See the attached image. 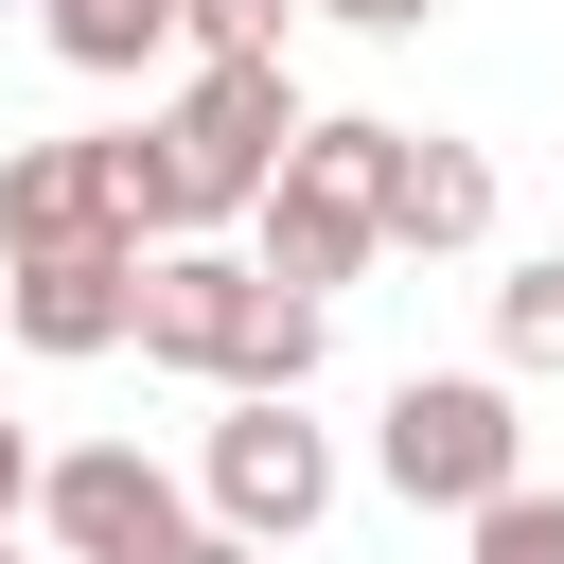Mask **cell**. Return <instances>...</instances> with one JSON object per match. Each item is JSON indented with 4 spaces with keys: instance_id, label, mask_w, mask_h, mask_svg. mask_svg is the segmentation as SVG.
<instances>
[{
    "instance_id": "cell-1",
    "label": "cell",
    "mask_w": 564,
    "mask_h": 564,
    "mask_svg": "<svg viewBox=\"0 0 564 564\" xmlns=\"http://www.w3.org/2000/svg\"><path fill=\"white\" fill-rule=\"evenodd\" d=\"M282 141H300V88H282V53H194V88H176L159 123H123L106 159H123V212L176 247V229H229V212H264Z\"/></svg>"
},
{
    "instance_id": "cell-2",
    "label": "cell",
    "mask_w": 564,
    "mask_h": 564,
    "mask_svg": "<svg viewBox=\"0 0 564 564\" xmlns=\"http://www.w3.org/2000/svg\"><path fill=\"white\" fill-rule=\"evenodd\" d=\"M388 176H405V123H300L282 176H264V212H247V229H264L247 264L300 282V300H335V282L388 247Z\"/></svg>"
},
{
    "instance_id": "cell-3",
    "label": "cell",
    "mask_w": 564,
    "mask_h": 564,
    "mask_svg": "<svg viewBox=\"0 0 564 564\" xmlns=\"http://www.w3.org/2000/svg\"><path fill=\"white\" fill-rule=\"evenodd\" d=\"M370 458H388V494H405V511H494V494L529 476L511 370H405V388H388V423H370Z\"/></svg>"
},
{
    "instance_id": "cell-4",
    "label": "cell",
    "mask_w": 564,
    "mask_h": 564,
    "mask_svg": "<svg viewBox=\"0 0 564 564\" xmlns=\"http://www.w3.org/2000/svg\"><path fill=\"white\" fill-rule=\"evenodd\" d=\"M212 529H247V546H300L317 511H335V441L300 423V388H229V423H212Z\"/></svg>"
},
{
    "instance_id": "cell-5",
    "label": "cell",
    "mask_w": 564,
    "mask_h": 564,
    "mask_svg": "<svg viewBox=\"0 0 564 564\" xmlns=\"http://www.w3.org/2000/svg\"><path fill=\"white\" fill-rule=\"evenodd\" d=\"M35 529H53L70 564H176V546H194V494H176L141 441H70V458L35 476Z\"/></svg>"
},
{
    "instance_id": "cell-6",
    "label": "cell",
    "mask_w": 564,
    "mask_h": 564,
    "mask_svg": "<svg viewBox=\"0 0 564 564\" xmlns=\"http://www.w3.org/2000/svg\"><path fill=\"white\" fill-rule=\"evenodd\" d=\"M247 317H264V264H229L212 229H176V247H141V352H159V370H194V388H229V352H247Z\"/></svg>"
},
{
    "instance_id": "cell-7",
    "label": "cell",
    "mask_w": 564,
    "mask_h": 564,
    "mask_svg": "<svg viewBox=\"0 0 564 564\" xmlns=\"http://www.w3.org/2000/svg\"><path fill=\"white\" fill-rule=\"evenodd\" d=\"M18 247H159V229L123 212V159L106 141H18L0 159V264Z\"/></svg>"
},
{
    "instance_id": "cell-8",
    "label": "cell",
    "mask_w": 564,
    "mask_h": 564,
    "mask_svg": "<svg viewBox=\"0 0 564 564\" xmlns=\"http://www.w3.org/2000/svg\"><path fill=\"white\" fill-rule=\"evenodd\" d=\"M0 317H18V352H123L141 335V247H18Z\"/></svg>"
},
{
    "instance_id": "cell-9",
    "label": "cell",
    "mask_w": 564,
    "mask_h": 564,
    "mask_svg": "<svg viewBox=\"0 0 564 564\" xmlns=\"http://www.w3.org/2000/svg\"><path fill=\"white\" fill-rule=\"evenodd\" d=\"M476 229H494V159H476V141H405V176H388V247L441 264V247H476Z\"/></svg>"
},
{
    "instance_id": "cell-10",
    "label": "cell",
    "mask_w": 564,
    "mask_h": 564,
    "mask_svg": "<svg viewBox=\"0 0 564 564\" xmlns=\"http://www.w3.org/2000/svg\"><path fill=\"white\" fill-rule=\"evenodd\" d=\"M35 35L70 70H159V53H194V0H35Z\"/></svg>"
},
{
    "instance_id": "cell-11",
    "label": "cell",
    "mask_w": 564,
    "mask_h": 564,
    "mask_svg": "<svg viewBox=\"0 0 564 564\" xmlns=\"http://www.w3.org/2000/svg\"><path fill=\"white\" fill-rule=\"evenodd\" d=\"M494 370H564V247L494 282Z\"/></svg>"
},
{
    "instance_id": "cell-12",
    "label": "cell",
    "mask_w": 564,
    "mask_h": 564,
    "mask_svg": "<svg viewBox=\"0 0 564 564\" xmlns=\"http://www.w3.org/2000/svg\"><path fill=\"white\" fill-rule=\"evenodd\" d=\"M229 388H317V300H300V282H264V317H247Z\"/></svg>"
},
{
    "instance_id": "cell-13",
    "label": "cell",
    "mask_w": 564,
    "mask_h": 564,
    "mask_svg": "<svg viewBox=\"0 0 564 564\" xmlns=\"http://www.w3.org/2000/svg\"><path fill=\"white\" fill-rule=\"evenodd\" d=\"M458 529H476V564H564V494H546V476H511V494L458 511Z\"/></svg>"
},
{
    "instance_id": "cell-14",
    "label": "cell",
    "mask_w": 564,
    "mask_h": 564,
    "mask_svg": "<svg viewBox=\"0 0 564 564\" xmlns=\"http://www.w3.org/2000/svg\"><path fill=\"white\" fill-rule=\"evenodd\" d=\"M300 0H194V53H282Z\"/></svg>"
},
{
    "instance_id": "cell-15",
    "label": "cell",
    "mask_w": 564,
    "mask_h": 564,
    "mask_svg": "<svg viewBox=\"0 0 564 564\" xmlns=\"http://www.w3.org/2000/svg\"><path fill=\"white\" fill-rule=\"evenodd\" d=\"M35 476H53V458H35V441H18V423H0V529H18V511H35Z\"/></svg>"
},
{
    "instance_id": "cell-16",
    "label": "cell",
    "mask_w": 564,
    "mask_h": 564,
    "mask_svg": "<svg viewBox=\"0 0 564 564\" xmlns=\"http://www.w3.org/2000/svg\"><path fill=\"white\" fill-rule=\"evenodd\" d=\"M335 18H352V35H423L441 0H335Z\"/></svg>"
},
{
    "instance_id": "cell-17",
    "label": "cell",
    "mask_w": 564,
    "mask_h": 564,
    "mask_svg": "<svg viewBox=\"0 0 564 564\" xmlns=\"http://www.w3.org/2000/svg\"><path fill=\"white\" fill-rule=\"evenodd\" d=\"M176 564H264V546H247V529H194V546H176Z\"/></svg>"
},
{
    "instance_id": "cell-18",
    "label": "cell",
    "mask_w": 564,
    "mask_h": 564,
    "mask_svg": "<svg viewBox=\"0 0 564 564\" xmlns=\"http://www.w3.org/2000/svg\"><path fill=\"white\" fill-rule=\"evenodd\" d=\"M0 564H18V529H0Z\"/></svg>"
},
{
    "instance_id": "cell-19",
    "label": "cell",
    "mask_w": 564,
    "mask_h": 564,
    "mask_svg": "<svg viewBox=\"0 0 564 564\" xmlns=\"http://www.w3.org/2000/svg\"><path fill=\"white\" fill-rule=\"evenodd\" d=\"M0 335H18V317H0Z\"/></svg>"
}]
</instances>
